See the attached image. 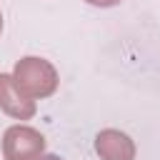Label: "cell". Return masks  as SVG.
I'll use <instances>...</instances> for the list:
<instances>
[{"label": "cell", "instance_id": "5b68a950", "mask_svg": "<svg viewBox=\"0 0 160 160\" xmlns=\"http://www.w3.org/2000/svg\"><path fill=\"white\" fill-rule=\"evenodd\" d=\"M88 2H92V5H115L118 0H88Z\"/></svg>", "mask_w": 160, "mask_h": 160}, {"label": "cell", "instance_id": "7a4b0ae2", "mask_svg": "<svg viewBox=\"0 0 160 160\" xmlns=\"http://www.w3.org/2000/svg\"><path fill=\"white\" fill-rule=\"evenodd\" d=\"M42 135L32 128H10L5 132V158L8 160H40Z\"/></svg>", "mask_w": 160, "mask_h": 160}, {"label": "cell", "instance_id": "6da1fadb", "mask_svg": "<svg viewBox=\"0 0 160 160\" xmlns=\"http://www.w3.org/2000/svg\"><path fill=\"white\" fill-rule=\"evenodd\" d=\"M15 88L28 95V98H42L50 95L58 85V75L52 70L50 62L40 60V58H25L18 62L15 68V78H12Z\"/></svg>", "mask_w": 160, "mask_h": 160}, {"label": "cell", "instance_id": "8992f818", "mask_svg": "<svg viewBox=\"0 0 160 160\" xmlns=\"http://www.w3.org/2000/svg\"><path fill=\"white\" fill-rule=\"evenodd\" d=\"M42 160H60V158H55V155H48V158H42Z\"/></svg>", "mask_w": 160, "mask_h": 160}, {"label": "cell", "instance_id": "3957f363", "mask_svg": "<svg viewBox=\"0 0 160 160\" xmlns=\"http://www.w3.org/2000/svg\"><path fill=\"white\" fill-rule=\"evenodd\" d=\"M0 105L10 115H15V118H30L35 112L32 100L22 98V92L15 88V82H12L10 75H0Z\"/></svg>", "mask_w": 160, "mask_h": 160}, {"label": "cell", "instance_id": "277c9868", "mask_svg": "<svg viewBox=\"0 0 160 160\" xmlns=\"http://www.w3.org/2000/svg\"><path fill=\"white\" fill-rule=\"evenodd\" d=\"M98 152L105 160H132V142L115 130H105L102 135H98Z\"/></svg>", "mask_w": 160, "mask_h": 160}]
</instances>
